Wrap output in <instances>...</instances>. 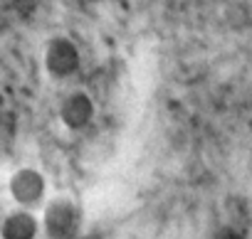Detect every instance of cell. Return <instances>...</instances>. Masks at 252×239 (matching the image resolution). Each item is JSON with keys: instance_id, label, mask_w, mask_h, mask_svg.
<instances>
[{"instance_id": "6da1fadb", "label": "cell", "mask_w": 252, "mask_h": 239, "mask_svg": "<svg viewBox=\"0 0 252 239\" xmlns=\"http://www.w3.org/2000/svg\"><path fill=\"white\" fill-rule=\"evenodd\" d=\"M45 224H47V232L55 237V239H64L69 237L77 227H79V212L72 202L62 200V202H55L50 210H47V217H45Z\"/></svg>"}, {"instance_id": "7a4b0ae2", "label": "cell", "mask_w": 252, "mask_h": 239, "mask_svg": "<svg viewBox=\"0 0 252 239\" xmlns=\"http://www.w3.org/2000/svg\"><path fill=\"white\" fill-rule=\"evenodd\" d=\"M42 192H45V183H42V178L37 173L25 170V173H18L15 175V180H13V195H15V200L20 205H28V207L37 205L42 200Z\"/></svg>"}, {"instance_id": "3957f363", "label": "cell", "mask_w": 252, "mask_h": 239, "mask_svg": "<svg viewBox=\"0 0 252 239\" xmlns=\"http://www.w3.org/2000/svg\"><path fill=\"white\" fill-rule=\"evenodd\" d=\"M37 222L28 212H15L3 224V239H35Z\"/></svg>"}]
</instances>
